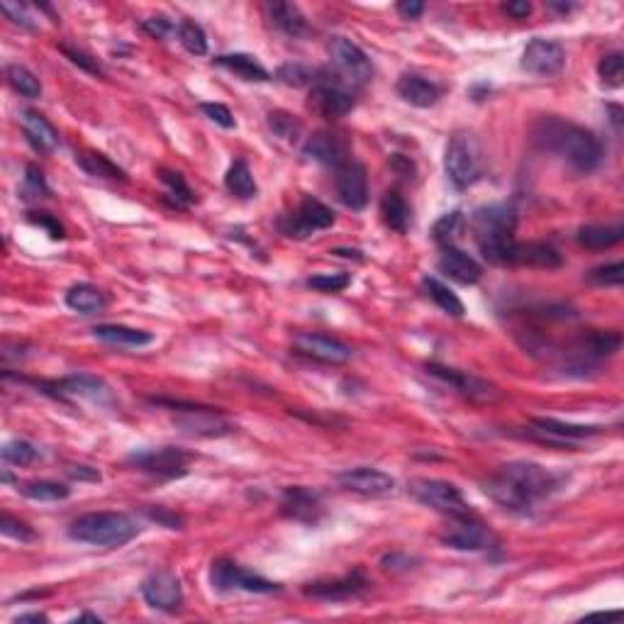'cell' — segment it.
Listing matches in <instances>:
<instances>
[{"label": "cell", "mask_w": 624, "mask_h": 624, "mask_svg": "<svg viewBox=\"0 0 624 624\" xmlns=\"http://www.w3.org/2000/svg\"><path fill=\"white\" fill-rule=\"evenodd\" d=\"M561 478L534 461H509L498 473L485 481V493L500 508L527 512L544 498L559 491Z\"/></svg>", "instance_id": "cell-1"}, {"label": "cell", "mask_w": 624, "mask_h": 624, "mask_svg": "<svg viewBox=\"0 0 624 624\" xmlns=\"http://www.w3.org/2000/svg\"><path fill=\"white\" fill-rule=\"evenodd\" d=\"M534 142L581 173L595 171L602 161V144L598 137L591 130L564 123L559 117H542L534 127Z\"/></svg>", "instance_id": "cell-2"}, {"label": "cell", "mask_w": 624, "mask_h": 624, "mask_svg": "<svg viewBox=\"0 0 624 624\" xmlns=\"http://www.w3.org/2000/svg\"><path fill=\"white\" fill-rule=\"evenodd\" d=\"M471 230L476 237L485 262L495 266H509V254L515 247V230H518V213L508 203L478 207L471 215Z\"/></svg>", "instance_id": "cell-3"}, {"label": "cell", "mask_w": 624, "mask_h": 624, "mask_svg": "<svg viewBox=\"0 0 624 624\" xmlns=\"http://www.w3.org/2000/svg\"><path fill=\"white\" fill-rule=\"evenodd\" d=\"M140 534L137 522L124 512H88L71 522L69 537L91 546H124Z\"/></svg>", "instance_id": "cell-4"}, {"label": "cell", "mask_w": 624, "mask_h": 624, "mask_svg": "<svg viewBox=\"0 0 624 624\" xmlns=\"http://www.w3.org/2000/svg\"><path fill=\"white\" fill-rule=\"evenodd\" d=\"M444 171L454 188L459 190L473 186L481 179L483 161H481L476 137L471 132H456L449 140L446 151H444Z\"/></svg>", "instance_id": "cell-5"}, {"label": "cell", "mask_w": 624, "mask_h": 624, "mask_svg": "<svg viewBox=\"0 0 624 624\" xmlns=\"http://www.w3.org/2000/svg\"><path fill=\"white\" fill-rule=\"evenodd\" d=\"M410 495L418 502H422L425 508L444 512L449 518H463L471 515L468 502L463 500V495L454 483L449 481H439V478H415L410 481Z\"/></svg>", "instance_id": "cell-6"}, {"label": "cell", "mask_w": 624, "mask_h": 624, "mask_svg": "<svg viewBox=\"0 0 624 624\" xmlns=\"http://www.w3.org/2000/svg\"><path fill=\"white\" fill-rule=\"evenodd\" d=\"M210 583H213L215 591L220 592L244 591L256 592V595H269V592L280 591L279 583H273V581L263 578V575L249 574L247 568H242L230 559L215 561L213 568H210Z\"/></svg>", "instance_id": "cell-7"}, {"label": "cell", "mask_w": 624, "mask_h": 624, "mask_svg": "<svg viewBox=\"0 0 624 624\" xmlns=\"http://www.w3.org/2000/svg\"><path fill=\"white\" fill-rule=\"evenodd\" d=\"M327 51L332 64L337 66V71L344 76V81L353 83V86H363V83L371 81L373 76V66H371V59L366 57V51L353 44L352 40L346 37H329Z\"/></svg>", "instance_id": "cell-8"}, {"label": "cell", "mask_w": 624, "mask_h": 624, "mask_svg": "<svg viewBox=\"0 0 624 624\" xmlns=\"http://www.w3.org/2000/svg\"><path fill=\"white\" fill-rule=\"evenodd\" d=\"M310 107L325 120H339L353 110V96L342 81H332L327 71H317V83L312 86Z\"/></svg>", "instance_id": "cell-9"}, {"label": "cell", "mask_w": 624, "mask_h": 624, "mask_svg": "<svg viewBox=\"0 0 624 624\" xmlns=\"http://www.w3.org/2000/svg\"><path fill=\"white\" fill-rule=\"evenodd\" d=\"M193 459V454L176 449V446H161V449H147V452L132 454L130 466L140 468L144 473L159 478H176L186 473L188 461Z\"/></svg>", "instance_id": "cell-10"}, {"label": "cell", "mask_w": 624, "mask_h": 624, "mask_svg": "<svg viewBox=\"0 0 624 624\" xmlns=\"http://www.w3.org/2000/svg\"><path fill=\"white\" fill-rule=\"evenodd\" d=\"M142 595L147 600L149 608L161 610V612H173L181 608L183 602V588L179 575L173 571H154V574L144 578L142 583Z\"/></svg>", "instance_id": "cell-11"}, {"label": "cell", "mask_w": 624, "mask_h": 624, "mask_svg": "<svg viewBox=\"0 0 624 624\" xmlns=\"http://www.w3.org/2000/svg\"><path fill=\"white\" fill-rule=\"evenodd\" d=\"M566 64V51L559 41L532 40L522 54V69L534 76H556Z\"/></svg>", "instance_id": "cell-12"}, {"label": "cell", "mask_w": 624, "mask_h": 624, "mask_svg": "<svg viewBox=\"0 0 624 624\" xmlns=\"http://www.w3.org/2000/svg\"><path fill=\"white\" fill-rule=\"evenodd\" d=\"M337 481L346 491L359 495H369V498H381V495L393 493L395 488L393 476H388L386 471H381V468L371 466L346 468V471L339 473Z\"/></svg>", "instance_id": "cell-13"}, {"label": "cell", "mask_w": 624, "mask_h": 624, "mask_svg": "<svg viewBox=\"0 0 624 624\" xmlns=\"http://www.w3.org/2000/svg\"><path fill=\"white\" fill-rule=\"evenodd\" d=\"M293 346H296L298 353L322 363H346L352 359V346L335 337H327V335L300 332L293 339Z\"/></svg>", "instance_id": "cell-14"}, {"label": "cell", "mask_w": 624, "mask_h": 624, "mask_svg": "<svg viewBox=\"0 0 624 624\" xmlns=\"http://www.w3.org/2000/svg\"><path fill=\"white\" fill-rule=\"evenodd\" d=\"M442 542L456 551H483L493 544V534L478 519L463 515V518H454V525L442 534Z\"/></svg>", "instance_id": "cell-15"}, {"label": "cell", "mask_w": 624, "mask_h": 624, "mask_svg": "<svg viewBox=\"0 0 624 624\" xmlns=\"http://www.w3.org/2000/svg\"><path fill=\"white\" fill-rule=\"evenodd\" d=\"M303 156L315 161V164L342 169L349 161V144L339 134H335V132L320 130L315 132L312 137H307L303 147Z\"/></svg>", "instance_id": "cell-16"}, {"label": "cell", "mask_w": 624, "mask_h": 624, "mask_svg": "<svg viewBox=\"0 0 624 624\" xmlns=\"http://www.w3.org/2000/svg\"><path fill=\"white\" fill-rule=\"evenodd\" d=\"M600 427H588V425H571L554 418H534L532 419V436L539 442L556 444V446H574L578 439L598 435Z\"/></svg>", "instance_id": "cell-17"}, {"label": "cell", "mask_w": 624, "mask_h": 624, "mask_svg": "<svg viewBox=\"0 0 624 624\" xmlns=\"http://www.w3.org/2000/svg\"><path fill=\"white\" fill-rule=\"evenodd\" d=\"M337 196L346 207L363 210L369 203V176L359 161H346L337 169Z\"/></svg>", "instance_id": "cell-18"}, {"label": "cell", "mask_w": 624, "mask_h": 624, "mask_svg": "<svg viewBox=\"0 0 624 624\" xmlns=\"http://www.w3.org/2000/svg\"><path fill=\"white\" fill-rule=\"evenodd\" d=\"M183 412H186V415H179V418H176V427L181 429L183 435L213 439V436L232 435V429H234L230 422H225V419L217 418L210 408L188 405V410H183Z\"/></svg>", "instance_id": "cell-19"}, {"label": "cell", "mask_w": 624, "mask_h": 624, "mask_svg": "<svg viewBox=\"0 0 624 624\" xmlns=\"http://www.w3.org/2000/svg\"><path fill=\"white\" fill-rule=\"evenodd\" d=\"M335 213H332V207H327L325 203H320L317 197H303V203H300V207H298L296 217H293V225H290V230H288V237H310L312 232H320V230H329L332 225H335Z\"/></svg>", "instance_id": "cell-20"}, {"label": "cell", "mask_w": 624, "mask_h": 624, "mask_svg": "<svg viewBox=\"0 0 624 624\" xmlns=\"http://www.w3.org/2000/svg\"><path fill=\"white\" fill-rule=\"evenodd\" d=\"M369 591V581L362 571L339 578V581H317V583L305 585V595L317 600H327V602H342V600L359 598Z\"/></svg>", "instance_id": "cell-21"}, {"label": "cell", "mask_w": 624, "mask_h": 624, "mask_svg": "<svg viewBox=\"0 0 624 624\" xmlns=\"http://www.w3.org/2000/svg\"><path fill=\"white\" fill-rule=\"evenodd\" d=\"M427 373L429 376L439 378L442 383H446V386H452L456 393L466 395V398H471V400H493V386L491 383H485V381H481V378L471 376V373H466V371H456V369H449V366H439V363H427Z\"/></svg>", "instance_id": "cell-22"}, {"label": "cell", "mask_w": 624, "mask_h": 624, "mask_svg": "<svg viewBox=\"0 0 624 624\" xmlns=\"http://www.w3.org/2000/svg\"><path fill=\"white\" fill-rule=\"evenodd\" d=\"M439 271L456 280V283H461V286H473L483 276L481 263L471 254H466L463 249L454 247V244L444 247L442 256H439Z\"/></svg>", "instance_id": "cell-23"}, {"label": "cell", "mask_w": 624, "mask_h": 624, "mask_svg": "<svg viewBox=\"0 0 624 624\" xmlns=\"http://www.w3.org/2000/svg\"><path fill=\"white\" fill-rule=\"evenodd\" d=\"M564 263V256L544 242H515L512 254H509V266H529V269H559Z\"/></svg>", "instance_id": "cell-24"}, {"label": "cell", "mask_w": 624, "mask_h": 624, "mask_svg": "<svg viewBox=\"0 0 624 624\" xmlns=\"http://www.w3.org/2000/svg\"><path fill=\"white\" fill-rule=\"evenodd\" d=\"M57 390V398L71 395V398H86L93 403H107L110 400V388L103 378L86 376V373H76V376H66L57 383H51Z\"/></svg>", "instance_id": "cell-25"}, {"label": "cell", "mask_w": 624, "mask_h": 624, "mask_svg": "<svg viewBox=\"0 0 624 624\" xmlns=\"http://www.w3.org/2000/svg\"><path fill=\"white\" fill-rule=\"evenodd\" d=\"M280 512L286 518L298 519V522H317L322 512L320 498L312 493V491H307V488L293 485V488H286V493H283Z\"/></svg>", "instance_id": "cell-26"}, {"label": "cell", "mask_w": 624, "mask_h": 624, "mask_svg": "<svg viewBox=\"0 0 624 624\" xmlns=\"http://www.w3.org/2000/svg\"><path fill=\"white\" fill-rule=\"evenodd\" d=\"M398 96L415 107H432L439 100V88L425 76L403 74L398 78Z\"/></svg>", "instance_id": "cell-27"}, {"label": "cell", "mask_w": 624, "mask_h": 624, "mask_svg": "<svg viewBox=\"0 0 624 624\" xmlns=\"http://www.w3.org/2000/svg\"><path fill=\"white\" fill-rule=\"evenodd\" d=\"M266 15L271 20V25L280 30L288 37H303L307 34V20L293 3H266Z\"/></svg>", "instance_id": "cell-28"}, {"label": "cell", "mask_w": 624, "mask_h": 624, "mask_svg": "<svg viewBox=\"0 0 624 624\" xmlns=\"http://www.w3.org/2000/svg\"><path fill=\"white\" fill-rule=\"evenodd\" d=\"M23 130H25L27 140L37 151H51V149L59 147L57 130L37 110H25L23 113Z\"/></svg>", "instance_id": "cell-29"}, {"label": "cell", "mask_w": 624, "mask_h": 624, "mask_svg": "<svg viewBox=\"0 0 624 624\" xmlns=\"http://www.w3.org/2000/svg\"><path fill=\"white\" fill-rule=\"evenodd\" d=\"M93 337L98 342H106V344L113 346H147L154 342V337L144 332V329L124 327V325H98L93 327Z\"/></svg>", "instance_id": "cell-30"}, {"label": "cell", "mask_w": 624, "mask_h": 624, "mask_svg": "<svg viewBox=\"0 0 624 624\" xmlns=\"http://www.w3.org/2000/svg\"><path fill=\"white\" fill-rule=\"evenodd\" d=\"M215 64L222 66V69H227V71H232L234 76H239V78H244V81H256V83H263V81H271V74L263 69L259 61H256V57H252V54H242V51H234V54H220V57L215 59Z\"/></svg>", "instance_id": "cell-31"}, {"label": "cell", "mask_w": 624, "mask_h": 624, "mask_svg": "<svg viewBox=\"0 0 624 624\" xmlns=\"http://www.w3.org/2000/svg\"><path fill=\"white\" fill-rule=\"evenodd\" d=\"M624 237V227L617 222V225H585L578 230V244L585 249H592V252H600V249H610L619 244Z\"/></svg>", "instance_id": "cell-32"}, {"label": "cell", "mask_w": 624, "mask_h": 624, "mask_svg": "<svg viewBox=\"0 0 624 624\" xmlns=\"http://www.w3.org/2000/svg\"><path fill=\"white\" fill-rule=\"evenodd\" d=\"M78 169L93 176V179H106V181H127V173L117 164H113L106 154L100 151H78L76 154Z\"/></svg>", "instance_id": "cell-33"}, {"label": "cell", "mask_w": 624, "mask_h": 624, "mask_svg": "<svg viewBox=\"0 0 624 624\" xmlns=\"http://www.w3.org/2000/svg\"><path fill=\"white\" fill-rule=\"evenodd\" d=\"M66 305L81 315H93L106 307V296L91 283H76L66 290Z\"/></svg>", "instance_id": "cell-34"}, {"label": "cell", "mask_w": 624, "mask_h": 624, "mask_svg": "<svg viewBox=\"0 0 624 624\" xmlns=\"http://www.w3.org/2000/svg\"><path fill=\"white\" fill-rule=\"evenodd\" d=\"M381 215H383V222L395 232H408L410 230V207L405 203V197L398 193V190H388L383 200H381Z\"/></svg>", "instance_id": "cell-35"}, {"label": "cell", "mask_w": 624, "mask_h": 624, "mask_svg": "<svg viewBox=\"0 0 624 624\" xmlns=\"http://www.w3.org/2000/svg\"><path fill=\"white\" fill-rule=\"evenodd\" d=\"M422 286L427 290V296L432 298L446 315H452V317H463L466 307H463L461 298L456 296L446 283H442V280L435 279V276H425V279H422Z\"/></svg>", "instance_id": "cell-36"}, {"label": "cell", "mask_w": 624, "mask_h": 624, "mask_svg": "<svg viewBox=\"0 0 624 624\" xmlns=\"http://www.w3.org/2000/svg\"><path fill=\"white\" fill-rule=\"evenodd\" d=\"M225 186L230 190L232 196L242 197V200H249V197L256 196V181L252 176V169L244 159H237L234 164L230 166V171L225 176Z\"/></svg>", "instance_id": "cell-37"}, {"label": "cell", "mask_w": 624, "mask_h": 624, "mask_svg": "<svg viewBox=\"0 0 624 624\" xmlns=\"http://www.w3.org/2000/svg\"><path fill=\"white\" fill-rule=\"evenodd\" d=\"M5 78H8L10 88L15 93H20L23 98H40L41 96V83L40 78L27 69V66L23 64H10L8 69H5Z\"/></svg>", "instance_id": "cell-38"}, {"label": "cell", "mask_w": 624, "mask_h": 624, "mask_svg": "<svg viewBox=\"0 0 624 624\" xmlns=\"http://www.w3.org/2000/svg\"><path fill=\"white\" fill-rule=\"evenodd\" d=\"M23 495L30 498V500L37 502H57V500H66L71 495V488L64 483H57V481H30L23 488Z\"/></svg>", "instance_id": "cell-39"}, {"label": "cell", "mask_w": 624, "mask_h": 624, "mask_svg": "<svg viewBox=\"0 0 624 624\" xmlns=\"http://www.w3.org/2000/svg\"><path fill=\"white\" fill-rule=\"evenodd\" d=\"M276 78L293 88H303V86H315L317 83V71L305 64H283L276 71Z\"/></svg>", "instance_id": "cell-40"}, {"label": "cell", "mask_w": 624, "mask_h": 624, "mask_svg": "<svg viewBox=\"0 0 624 624\" xmlns=\"http://www.w3.org/2000/svg\"><path fill=\"white\" fill-rule=\"evenodd\" d=\"M269 127H271V132L276 137H280V140L286 142L296 140L298 134H300V130H303L300 120H298L296 115L286 113V110H273V113H269Z\"/></svg>", "instance_id": "cell-41"}, {"label": "cell", "mask_w": 624, "mask_h": 624, "mask_svg": "<svg viewBox=\"0 0 624 624\" xmlns=\"http://www.w3.org/2000/svg\"><path fill=\"white\" fill-rule=\"evenodd\" d=\"M179 40H181L183 47H186L190 54H196V57H203L207 51L206 32H203V27L197 25V23H193V20L181 23V27H179Z\"/></svg>", "instance_id": "cell-42"}, {"label": "cell", "mask_w": 624, "mask_h": 624, "mask_svg": "<svg viewBox=\"0 0 624 624\" xmlns=\"http://www.w3.org/2000/svg\"><path fill=\"white\" fill-rule=\"evenodd\" d=\"M3 461H8L13 466H30L37 459V449L25 439H13L3 446Z\"/></svg>", "instance_id": "cell-43"}, {"label": "cell", "mask_w": 624, "mask_h": 624, "mask_svg": "<svg viewBox=\"0 0 624 624\" xmlns=\"http://www.w3.org/2000/svg\"><path fill=\"white\" fill-rule=\"evenodd\" d=\"M598 74L602 78V83H608L612 88L622 86V76H624V57L619 51H612L608 57L600 59L598 64Z\"/></svg>", "instance_id": "cell-44"}, {"label": "cell", "mask_w": 624, "mask_h": 624, "mask_svg": "<svg viewBox=\"0 0 624 624\" xmlns=\"http://www.w3.org/2000/svg\"><path fill=\"white\" fill-rule=\"evenodd\" d=\"M161 181L166 183V188H169V193L173 196V203L179 207H186L193 203V190L188 188V183L183 181L181 173L176 171H161Z\"/></svg>", "instance_id": "cell-45"}, {"label": "cell", "mask_w": 624, "mask_h": 624, "mask_svg": "<svg viewBox=\"0 0 624 624\" xmlns=\"http://www.w3.org/2000/svg\"><path fill=\"white\" fill-rule=\"evenodd\" d=\"M349 283H352L349 273H317L307 279V286L320 293H342L344 288H349Z\"/></svg>", "instance_id": "cell-46"}, {"label": "cell", "mask_w": 624, "mask_h": 624, "mask_svg": "<svg viewBox=\"0 0 624 624\" xmlns=\"http://www.w3.org/2000/svg\"><path fill=\"white\" fill-rule=\"evenodd\" d=\"M588 279L598 286H622L624 280V263L615 262V263H605V266H598L588 273Z\"/></svg>", "instance_id": "cell-47"}, {"label": "cell", "mask_w": 624, "mask_h": 624, "mask_svg": "<svg viewBox=\"0 0 624 624\" xmlns=\"http://www.w3.org/2000/svg\"><path fill=\"white\" fill-rule=\"evenodd\" d=\"M0 10H3V15L8 17L13 25L25 27V30H34L32 15H30V10H27L25 3H13V0H3V3H0Z\"/></svg>", "instance_id": "cell-48"}, {"label": "cell", "mask_w": 624, "mask_h": 624, "mask_svg": "<svg viewBox=\"0 0 624 624\" xmlns=\"http://www.w3.org/2000/svg\"><path fill=\"white\" fill-rule=\"evenodd\" d=\"M0 532L10 537V539H17V542H34L32 527H27L25 522L10 518V515H3L0 518Z\"/></svg>", "instance_id": "cell-49"}, {"label": "cell", "mask_w": 624, "mask_h": 624, "mask_svg": "<svg viewBox=\"0 0 624 624\" xmlns=\"http://www.w3.org/2000/svg\"><path fill=\"white\" fill-rule=\"evenodd\" d=\"M461 225V213H449L444 215L442 220L435 225V239L439 242V244H444V247H449L452 244V237L456 234V227Z\"/></svg>", "instance_id": "cell-50"}, {"label": "cell", "mask_w": 624, "mask_h": 624, "mask_svg": "<svg viewBox=\"0 0 624 624\" xmlns=\"http://www.w3.org/2000/svg\"><path fill=\"white\" fill-rule=\"evenodd\" d=\"M61 51H64V57L71 61V64H76V66H81L83 71H88V74H93V76H103V66L96 61L93 57H88L86 51H81V50H74V47H61Z\"/></svg>", "instance_id": "cell-51"}, {"label": "cell", "mask_w": 624, "mask_h": 624, "mask_svg": "<svg viewBox=\"0 0 624 624\" xmlns=\"http://www.w3.org/2000/svg\"><path fill=\"white\" fill-rule=\"evenodd\" d=\"M200 110H203L215 124L225 127V130H232V127H234V115H232L227 106H222V103H203Z\"/></svg>", "instance_id": "cell-52"}, {"label": "cell", "mask_w": 624, "mask_h": 624, "mask_svg": "<svg viewBox=\"0 0 624 624\" xmlns=\"http://www.w3.org/2000/svg\"><path fill=\"white\" fill-rule=\"evenodd\" d=\"M144 515H147L149 519L159 522V525H164L166 529H183V518H179V515H176V512H171V509L147 508L144 509Z\"/></svg>", "instance_id": "cell-53"}, {"label": "cell", "mask_w": 624, "mask_h": 624, "mask_svg": "<svg viewBox=\"0 0 624 624\" xmlns=\"http://www.w3.org/2000/svg\"><path fill=\"white\" fill-rule=\"evenodd\" d=\"M140 27L149 34V37H156V40H164V37H169V34H171V30H173L171 23H169V20H166V17H161V15L142 20Z\"/></svg>", "instance_id": "cell-54"}, {"label": "cell", "mask_w": 624, "mask_h": 624, "mask_svg": "<svg viewBox=\"0 0 624 624\" xmlns=\"http://www.w3.org/2000/svg\"><path fill=\"white\" fill-rule=\"evenodd\" d=\"M27 220L32 222V225H37V227H41V230L50 232L51 239H64V227L59 225L51 215L47 213H30V217Z\"/></svg>", "instance_id": "cell-55"}, {"label": "cell", "mask_w": 624, "mask_h": 624, "mask_svg": "<svg viewBox=\"0 0 624 624\" xmlns=\"http://www.w3.org/2000/svg\"><path fill=\"white\" fill-rule=\"evenodd\" d=\"M25 188L32 190L34 196H50V186H47V181H44V173H41L34 164L27 166Z\"/></svg>", "instance_id": "cell-56"}, {"label": "cell", "mask_w": 624, "mask_h": 624, "mask_svg": "<svg viewBox=\"0 0 624 624\" xmlns=\"http://www.w3.org/2000/svg\"><path fill=\"white\" fill-rule=\"evenodd\" d=\"M502 10H505L509 17H515V20H525V17L532 13V3H527V0H512V3H505Z\"/></svg>", "instance_id": "cell-57"}, {"label": "cell", "mask_w": 624, "mask_h": 624, "mask_svg": "<svg viewBox=\"0 0 624 624\" xmlns=\"http://www.w3.org/2000/svg\"><path fill=\"white\" fill-rule=\"evenodd\" d=\"M66 473L74 478V481H100L98 468L91 466H69L66 468Z\"/></svg>", "instance_id": "cell-58"}, {"label": "cell", "mask_w": 624, "mask_h": 624, "mask_svg": "<svg viewBox=\"0 0 624 624\" xmlns=\"http://www.w3.org/2000/svg\"><path fill=\"white\" fill-rule=\"evenodd\" d=\"M398 13H400L405 20H418V17L425 13V5L418 3V0H403V3H398Z\"/></svg>", "instance_id": "cell-59"}, {"label": "cell", "mask_w": 624, "mask_h": 624, "mask_svg": "<svg viewBox=\"0 0 624 624\" xmlns=\"http://www.w3.org/2000/svg\"><path fill=\"white\" fill-rule=\"evenodd\" d=\"M412 559H408V556H403V554H390V556H383V568H388V571H405V568H410Z\"/></svg>", "instance_id": "cell-60"}, {"label": "cell", "mask_w": 624, "mask_h": 624, "mask_svg": "<svg viewBox=\"0 0 624 624\" xmlns=\"http://www.w3.org/2000/svg\"><path fill=\"white\" fill-rule=\"evenodd\" d=\"M15 624H25V622H50V617L41 615V612H27V615H17L15 619H13Z\"/></svg>", "instance_id": "cell-61"}, {"label": "cell", "mask_w": 624, "mask_h": 624, "mask_svg": "<svg viewBox=\"0 0 624 624\" xmlns=\"http://www.w3.org/2000/svg\"><path fill=\"white\" fill-rule=\"evenodd\" d=\"M332 254L344 256V259H362V252H359V249H335Z\"/></svg>", "instance_id": "cell-62"}, {"label": "cell", "mask_w": 624, "mask_h": 624, "mask_svg": "<svg viewBox=\"0 0 624 624\" xmlns=\"http://www.w3.org/2000/svg\"><path fill=\"white\" fill-rule=\"evenodd\" d=\"M76 622H96V624H100V622H103V619H100L98 615H88V612H86V615L76 617Z\"/></svg>", "instance_id": "cell-63"}]
</instances>
